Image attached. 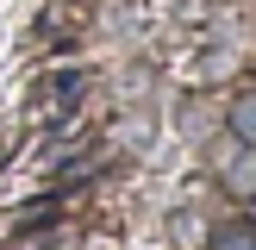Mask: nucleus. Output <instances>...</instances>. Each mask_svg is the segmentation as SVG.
<instances>
[{"label": "nucleus", "mask_w": 256, "mask_h": 250, "mask_svg": "<svg viewBox=\"0 0 256 250\" xmlns=\"http://www.w3.org/2000/svg\"><path fill=\"white\" fill-rule=\"evenodd\" d=\"M219 182L232 188L238 200H256V144H244V150H225V156H219Z\"/></svg>", "instance_id": "nucleus-1"}, {"label": "nucleus", "mask_w": 256, "mask_h": 250, "mask_svg": "<svg viewBox=\"0 0 256 250\" xmlns=\"http://www.w3.org/2000/svg\"><path fill=\"white\" fill-rule=\"evenodd\" d=\"M232 138L238 144H256V88L232 100Z\"/></svg>", "instance_id": "nucleus-2"}, {"label": "nucleus", "mask_w": 256, "mask_h": 250, "mask_svg": "<svg viewBox=\"0 0 256 250\" xmlns=\"http://www.w3.org/2000/svg\"><path fill=\"white\" fill-rule=\"evenodd\" d=\"M206 250H256V232H250L244 219H232V225H219V232H212Z\"/></svg>", "instance_id": "nucleus-3"}, {"label": "nucleus", "mask_w": 256, "mask_h": 250, "mask_svg": "<svg viewBox=\"0 0 256 250\" xmlns=\"http://www.w3.org/2000/svg\"><path fill=\"white\" fill-rule=\"evenodd\" d=\"M50 212H56V200H32V206H19V212H12V232H32V225H44Z\"/></svg>", "instance_id": "nucleus-4"}]
</instances>
